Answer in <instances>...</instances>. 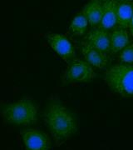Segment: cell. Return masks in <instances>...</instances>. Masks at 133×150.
<instances>
[{
    "mask_svg": "<svg viewBox=\"0 0 133 150\" xmlns=\"http://www.w3.org/2000/svg\"><path fill=\"white\" fill-rule=\"evenodd\" d=\"M45 123L57 141L69 139L77 132V123L73 113L58 101L49 103L44 112Z\"/></svg>",
    "mask_w": 133,
    "mask_h": 150,
    "instance_id": "cell-1",
    "label": "cell"
},
{
    "mask_svg": "<svg viewBox=\"0 0 133 150\" xmlns=\"http://www.w3.org/2000/svg\"><path fill=\"white\" fill-rule=\"evenodd\" d=\"M1 113L7 123L27 126L37 123L38 110L32 100L23 98L3 105Z\"/></svg>",
    "mask_w": 133,
    "mask_h": 150,
    "instance_id": "cell-2",
    "label": "cell"
},
{
    "mask_svg": "<svg viewBox=\"0 0 133 150\" xmlns=\"http://www.w3.org/2000/svg\"><path fill=\"white\" fill-rule=\"evenodd\" d=\"M105 82L111 90L124 98L133 97V66L116 64L105 74Z\"/></svg>",
    "mask_w": 133,
    "mask_h": 150,
    "instance_id": "cell-3",
    "label": "cell"
},
{
    "mask_svg": "<svg viewBox=\"0 0 133 150\" xmlns=\"http://www.w3.org/2000/svg\"><path fill=\"white\" fill-rule=\"evenodd\" d=\"M95 77V71L86 60L73 59L70 62L63 77L64 83H87Z\"/></svg>",
    "mask_w": 133,
    "mask_h": 150,
    "instance_id": "cell-4",
    "label": "cell"
},
{
    "mask_svg": "<svg viewBox=\"0 0 133 150\" xmlns=\"http://www.w3.org/2000/svg\"><path fill=\"white\" fill-rule=\"evenodd\" d=\"M22 141L26 150H50L51 140L48 134L35 129L21 131Z\"/></svg>",
    "mask_w": 133,
    "mask_h": 150,
    "instance_id": "cell-5",
    "label": "cell"
},
{
    "mask_svg": "<svg viewBox=\"0 0 133 150\" xmlns=\"http://www.w3.org/2000/svg\"><path fill=\"white\" fill-rule=\"evenodd\" d=\"M47 39L52 49L64 60L72 59L75 56L74 46L65 35L50 33L47 36Z\"/></svg>",
    "mask_w": 133,
    "mask_h": 150,
    "instance_id": "cell-6",
    "label": "cell"
},
{
    "mask_svg": "<svg viewBox=\"0 0 133 150\" xmlns=\"http://www.w3.org/2000/svg\"><path fill=\"white\" fill-rule=\"evenodd\" d=\"M82 54L86 61L93 68L101 69L108 63L107 54L92 47L87 41L82 43Z\"/></svg>",
    "mask_w": 133,
    "mask_h": 150,
    "instance_id": "cell-7",
    "label": "cell"
},
{
    "mask_svg": "<svg viewBox=\"0 0 133 150\" xmlns=\"http://www.w3.org/2000/svg\"><path fill=\"white\" fill-rule=\"evenodd\" d=\"M87 42L103 53L111 51V33L103 28H96L89 32L86 38Z\"/></svg>",
    "mask_w": 133,
    "mask_h": 150,
    "instance_id": "cell-8",
    "label": "cell"
},
{
    "mask_svg": "<svg viewBox=\"0 0 133 150\" xmlns=\"http://www.w3.org/2000/svg\"><path fill=\"white\" fill-rule=\"evenodd\" d=\"M117 2L116 0H107L102 4V17L100 28L105 30L112 29L117 24Z\"/></svg>",
    "mask_w": 133,
    "mask_h": 150,
    "instance_id": "cell-9",
    "label": "cell"
},
{
    "mask_svg": "<svg viewBox=\"0 0 133 150\" xmlns=\"http://www.w3.org/2000/svg\"><path fill=\"white\" fill-rule=\"evenodd\" d=\"M102 4L98 0H92L86 4L82 13L87 18L91 26H96L100 24L102 17Z\"/></svg>",
    "mask_w": 133,
    "mask_h": 150,
    "instance_id": "cell-10",
    "label": "cell"
},
{
    "mask_svg": "<svg viewBox=\"0 0 133 150\" xmlns=\"http://www.w3.org/2000/svg\"><path fill=\"white\" fill-rule=\"evenodd\" d=\"M130 44V38L125 28H117L111 33V52L116 54Z\"/></svg>",
    "mask_w": 133,
    "mask_h": 150,
    "instance_id": "cell-11",
    "label": "cell"
},
{
    "mask_svg": "<svg viewBox=\"0 0 133 150\" xmlns=\"http://www.w3.org/2000/svg\"><path fill=\"white\" fill-rule=\"evenodd\" d=\"M133 16V4L122 2L117 5V24L122 28H127Z\"/></svg>",
    "mask_w": 133,
    "mask_h": 150,
    "instance_id": "cell-12",
    "label": "cell"
},
{
    "mask_svg": "<svg viewBox=\"0 0 133 150\" xmlns=\"http://www.w3.org/2000/svg\"><path fill=\"white\" fill-rule=\"evenodd\" d=\"M88 21L82 13H79L73 18L71 22L69 30L72 35L75 36H82L83 35L87 29Z\"/></svg>",
    "mask_w": 133,
    "mask_h": 150,
    "instance_id": "cell-13",
    "label": "cell"
},
{
    "mask_svg": "<svg viewBox=\"0 0 133 150\" xmlns=\"http://www.w3.org/2000/svg\"><path fill=\"white\" fill-rule=\"evenodd\" d=\"M119 59L125 64H133V43H130L123 48L120 53Z\"/></svg>",
    "mask_w": 133,
    "mask_h": 150,
    "instance_id": "cell-14",
    "label": "cell"
},
{
    "mask_svg": "<svg viewBox=\"0 0 133 150\" xmlns=\"http://www.w3.org/2000/svg\"><path fill=\"white\" fill-rule=\"evenodd\" d=\"M129 28H130V32L132 33V35L133 36V16L132 18V20H131V23H130V24H129Z\"/></svg>",
    "mask_w": 133,
    "mask_h": 150,
    "instance_id": "cell-15",
    "label": "cell"
},
{
    "mask_svg": "<svg viewBox=\"0 0 133 150\" xmlns=\"http://www.w3.org/2000/svg\"><path fill=\"white\" fill-rule=\"evenodd\" d=\"M119 1H121V2H131L132 0H119Z\"/></svg>",
    "mask_w": 133,
    "mask_h": 150,
    "instance_id": "cell-16",
    "label": "cell"
},
{
    "mask_svg": "<svg viewBox=\"0 0 133 150\" xmlns=\"http://www.w3.org/2000/svg\"><path fill=\"white\" fill-rule=\"evenodd\" d=\"M98 1H101V0H98ZM101 1H104L105 2V1H107V0H101Z\"/></svg>",
    "mask_w": 133,
    "mask_h": 150,
    "instance_id": "cell-17",
    "label": "cell"
}]
</instances>
